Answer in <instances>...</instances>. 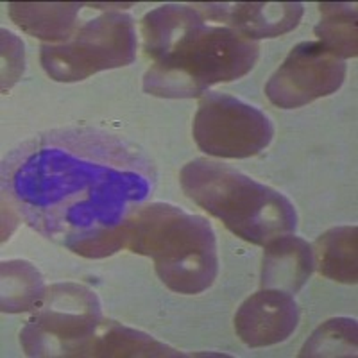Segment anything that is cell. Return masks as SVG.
<instances>
[{
	"mask_svg": "<svg viewBox=\"0 0 358 358\" xmlns=\"http://www.w3.org/2000/svg\"><path fill=\"white\" fill-rule=\"evenodd\" d=\"M155 185V163L142 149L90 127L34 134L2 162L9 212L85 258L124 249L122 224Z\"/></svg>",
	"mask_w": 358,
	"mask_h": 358,
	"instance_id": "6da1fadb",
	"label": "cell"
},
{
	"mask_svg": "<svg viewBox=\"0 0 358 358\" xmlns=\"http://www.w3.org/2000/svg\"><path fill=\"white\" fill-rule=\"evenodd\" d=\"M124 249L149 257L156 274L172 292L196 296L219 274L212 224L169 203L140 206L122 224Z\"/></svg>",
	"mask_w": 358,
	"mask_h": 358,
	"instance_id": "7a4b0ae2",
	"label": "cell"
},
{
	"mask_svg": "<svg viewBox=\"0 0 358 358\" xmlns=\"http://www.w3.org/2000/svg\"><path fill=\"white\" fill-rule=\"evenodd\" d=\"M179 183L188 199L245 242L265 245L297 229V212L289 197L229 165L192 159L181 169Z\"/></svg>",
	"mask_w": 358,
	"mask_h": 358,
	"instance_id": "3957f363",
	"label": "cell"
},
{
	"mask_svg": "<svg viewBox=\"0 0 358 358\" xmlns=\"http://www.w3.org/2000/svg\"><path fill=\"white\" fill-rule=\"evenodd\" d=\"M258 41L228 25L192 27L171 50L152 62L143 76V92L163 99H194L219 83L241 79L255 66Z\"/></svg>",
	"mask_w": 358,
	"mask_h": 358,
	"instance_id": "277c9868",
	"label": "cell"
},
{
	"mask_svg": "<svg viewBox=\"0 0 358 358\" xmlns=\"http://www.w3.org/2000/svg\"><path fill=\"white\" fill-rule=\"evenodd\" d=\"M136 45L133 17L108 11L81 25L65 43L41 45L40 62L54 81L76 83L102 70L131 65Z\"/></svg>",
	"mask_w": 358,
	"mask_h": 358,
	"instance_id": "5b68a950",
	"label": "cell"
},
{
	"mask_svg": "<svg viewBox=\"0 0 358 358\" xmlns=\"http://www.w3.org/2000/svg\"><path fill=\"white\" fill-rule=\"evenodd\" d=\"M102 322L95 292L78 283H56L45 290L40 305L20 334L27 357H72Z\"/></svg>",
	"mask_w": 358,
	"mask_h": 358,
	"instance_id": "8992f818",
	"label": "cell"
},
{
	"mask_svg": "<svg viewBox=\"0 0 358 358\" xmlns=\"http://www.w3.org/2000/svg\"><path fill=\"white\" fill-rule=\"evenodd\" d=\"M192 131L201 151L215 158L257 156L274 136L264 111L219 92L203 95Z\"/></svg>",
	"mask_w": 358,
	"mask_h": 358,
	"instance_id": "52a82bcc",
	"label": "cell"
},
{
	"mask_svg": "<svg viewBox=\"0 0 358 358\" xmlns=\"http://www.w3.org/2000/svg\"><path fill=\"white\" fill-rule=\"evenodd\" d=\"M344 79V59L331 54L321 41H303L290 50L268 79L265 95L274 106L294 110L335 94Z\"/></svg>",
	"mask_w": 358,
	"mask_h": 358,
	"instance_id": "ba28073f",
	"label": "cell"
},
{
	"mask_svg": "<svg viewBox=\"0 0 358 358\" xmlns=\"http://www.w3.org/2000/svg\"><path fill=\"white\" fill-rule=\"evenodd\" d=\"M299 322V306L292 294L262 289L235 313V331L245 346H274L287 341Z\"/></svg>",
	"mask_w": 358,
	"mask_h": 358,
	"instance_id": "9c48e42d",
	"label": "cell"
},
{
	"mask_svg": "<svg viewBox=\"0 0 358 358\" xmlns=\"http://www.w3.org/2000/svg\"><path fill=\"white\" fill-rule=\"evenodd\" d=\"M204 18L228 24L249 40L276 38L290 33L301 22V2H238V4H194Z\"/></svg>",
	"mask_w": 358,
	"mask_h": 358,
	"instance_id": "30bf717a",
	"label": "cell"
},
{
	"mask_svg": "<svg viewBox=\"0 0 358 358\" xmlns=\"http://www.w3.org/2000/svg\"><path fill=\"white\" fill-rule=\"evenodd\" d=\"M264 248L262 289H274L287 294L301 290L315 268L312 245L289 233L268 241Z\"/></svg>",
	"mask_w": 358,
	"mask_h": 358,
	"instance_id": "8fae6325",
	"label": "cell"
},
{
	"mask_svg": "<svg viewBox=\"0 0 358 358\" xmlns=\"http://www.w3.org/2000/svg\"><path fill=\"white\" fill-rule=\"evenodd\" d=\"M72 357H185L183 353L172 350L171 346L156 341L143 331L133 330L127 326H120L115 321H102L85 344L73 351Z\"/></svg>",
	"mask_w": 358,
	"mask_h": 358,
	"instance_id": "7c38bea8",
	"label": "cell"
},
{
	"mask_svg": "<svg viewBox=\"0 0 358 358\" xmlns=\"http://www.w3.org/2000/svg\"><path fill=\"white\" fill-rule=\"evenodd\" d=\"M9 17L22 31L45 41H69L78 31V15L83 4H41L11 2Z\"/></svg>",
	"mask_w": 358,
	"mask_h": 358,
	"instance_id": "4fadbf2b",
	"label": "cell"
},
{
	"mask_svg": "<svg viewBox=\"0 0 358 358\" xmlns=\"http://www.w3.org/2000/svg\"><path fill=\"white\" fill-rule=\"evenodd\" d=\"M206 18L196 6L165 4L152 9L142 18L143 52L152 62L174 47L176 41Z\"/></svg>",
	"mask_w": 358,
	"mask_h": 358,
	"instance_id": "5bb4252c",
	"label": "cell"
},
{
	"mask_svg": "<svg viewBox=\"0 0 358 358\" xmlns=\"http://www.w3.org/2000/svg\"><path fill=\"white\" fill-rule=\"evenodd\" d=\"M357 226L331 228L312 245L313 265L328 280L355 285L358 280Z\"/></svg>",
	"mask_w": 358,
	"mask_h": 358,
	"instance_id": "9a60e30c",
	"label": "cell"
},
{
	"mask_svg": "<svg viewBox=\"0 0 358 358\" xmlns=\"http://www.w3.org/2000/svg\"><path fill=\"white\" fill-rule=\"evenodd\" d=\"M2 312L4 313H22L27 310H34L40 305L45 294V283L40 271L33 264L25 260L2 262Z\"/></svg>",
	"mask_w": 358,
	"mask_h": 358,
	"instance_id": "2e32d148",
	"label": "cell"
},
{
	"mask_svg": "<svg viewBox=\"0 0 358 358\" xmlns=\"http://www.w3.org/2000/svg\"><path fill=\"white\" fill-rule=\"evenodd\" d=\"M319 13L321 20L313 29L319 41L341 59L357 56V4L324 2L319 4Z\"/></svg>",
	"mask_w": 358,
	"mask_h": 358,
	"instance_id": "e0dca14e",
	"label": "cell"
},
{
	"mask_svg": "<svg viewBox=\"0 0 358 358\" xmlns=\"http://www.w3.org/2000/svg\"><path fill=\"white\" fill-rule=\"evenodd\" d=\"M357 330L355 319H330L310 335L299 357H357Z\"/></svg>",
	"mask_w": 358,
	"mask_h": 358,
	"instance_id": "ac0fdd59",
	"label": "cell"
},
{
	"mask_svg": "<svg viewBox=\"0 0 358 358\" xmlns=\"http://www.w3.org/2000/svg\"><path fill=\"white\" fill-rule=\"evenodd\" d=\"M0 33H2V92L6 94L24 73L25 52L20 38L6 29H2Z\"/></svg>",
	"mask_w": 358,
	"mask_h": 358,
	"instance_id": "d6986e66",
	"label": "cell"
}]
</instances>
